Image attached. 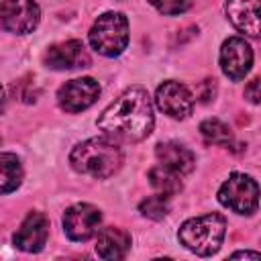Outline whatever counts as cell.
I'll list each match as a JSON object with an SVG mask.
<instances>
[{
	"label": "cell",
	"mask_w": 261,
	"mask_h": 261,
	"mask_svg": "<svg viewBox=\"0 0 261 261\" xmlns=\"http://www.w3.org/2000/svg\"><path fill=\"white\" fill-rule=\"evenodd\" d=\"M153 106L145 88L130 86L98 116V128L112 141L139 143L153 130Z\"/></svg>",
	"instance_id": "6da1fadb"
},
{
	"label": "cell",
	"mask_w": 261,
	"mask_h": 261,
	"mask_svg": "<svg viewBox=\"0 0 261 261\" xmlns=\"http://www.w3.org/2000/svg\"><path fill=\"white\" fill-rule=\"evenodd\" d=\"M69 163L77 173L106 179L122 165V151L110 137H92L73 147Z\"/></svg>",
	"instance_id": "7a4b0ae2"
},
{
	"label": "cell",
	"mask_w": 261,
	"mask_h": 261,
	"mask_svg": "<svg viewBox=\"0 0 261 261\" xmlns=\"http://www.w3.org/2000/svg\"><path fill=\"white\" fill-rule=\"evenodd\" d=\"M224 234H226V220L218 212H210V214H204V216L190 218L177 230L179 243L188 251H192L200 257L214 255L220 249V245L224 241Z\"/></svg>",
	"instance_id": "3957f363"
},
{
	"label": "cell",
	"mask_w": 261,
	"mask_h": 261,
	"mask_svg": "<svg viewBox=\"0 0 261 261\" xmlns=\"http://www.w3.org/2000/svg\"><path fill=\"white\" fill-rule=\"evenodd\" d=\"M88 41L104 57L120 55L128 45V18L122 12L100 14L88 33Z\"/></svg>",
	"instance_id": "277c9868"
},
{
	"label": "cell",
	"mask_w": 261,
	"mask_h": 261,
	"mask_svg": "<svg viewBox=\"0 0 261 261\" xmlns=\"http://www.w3.org/2000/svg\"><path fill=\"white\" fill-rule=\"evenodd\" d=\"M218 202L237 212V214H253L259 206V188L251 175L230 173L228 179L218 190Z\"/></svg>",
	"instance_id": "5b68a950"
},
{
	"label": "cell",
	"mask_w": 261,
	"mask_h": 261,
	"mask_svg": "<svg viewBox=\"0 0 261 261\" xmlns=\"http://www.w3.org/2000/svg\"><path fill=\"white\" fill-rule=\"evenodd\" d=\"M41 20L35 0H0V29L14 35H29Z\"/></svg>",
	"instance_id": "8992f818"
},
{
	"label": "cell",
	"mask_w": 261,
	"mask_h": 261,
	"mask_svg": "<svg viewBox=\"0 0 261 261\" xmlns=\"http://www.w3.org/2000/svg\"><path fill=\"white\" fill-rule=\"evenodd\" d=\"M100 222H102L100 210L96 206L88 204V202H80V204L69 206L63 212V218H61V224H63V230H65L67 239L75 241V243L90 241L98 232Z\"/></svg>",
	"instance_id": "52a82bcc"
},
{
	"label": "cell",
	"mask_w": 261,
	"mask_h": 261,
	"mask_svg": "<svg viewBox=\"0 0 261 261\" xmlns=\"http://www.w3.org/2000/svg\"><path fill=\"white\" fill-rule=\"evenodd\" d=\"M100 96V84L94 77H75L57 90V104L63 112L75 114L90 108Z\"/></svg>",
	"instance_id": "ba28073f"
},
{
	"label": "cell",
	"mask_w": 261,
	"mask_h": 261,
	"mask_svg": "<svg viewBox=\"0 0 261 261\" xmlns=\"http://www.w3.org/2000/svg\"><path fill=\"white\" fill-rule=\"evenodd\" d=\"M253 65V49L243 37H228L220 47V67L222 73L239 82L243 80Z\"/></svg>",
	"instance_id": "9c48e42d"
},
{
	"label": "cell",
	"mask_w": 261,
	"mask_h": 261,
	"mask_svg": "<svg viewBox=\"0 0 261 261\" xmlns=\"http://www.w3.org/2000/svg\"><path fill=\"white\" fill-rule=\"evenodd\" d=\"M155 104L163 114L181 120V118H188L192 114L194 96L188 90V86H184L179 82H173V80H167L157 88Z\"/></svg>",
	"instance_id": "30bf717a"
},
{
	"label": "cell",
	"mask_w": 261,
	"mask_h": 261,
	"mask_svg": "<svg viewBox=\"0 0 261 261\" xmlns=\"http://www.w3.org/2000/svg\"><path fill=\"white\" fill-rule=\"evenodd\" d=\"M43 63L49 69H55V71L77 69V67H88L90 65V55H88L82 41L69 39V41H63V43L51 45L43 53Z\"/></svg>",
	"instance_id": "8fae6325"
},
{
	"label": "cell",
	"mask_w": 261,
	"mask_h": 261,
	"mask_svg": "<svg viewBox=\"0 0 261 261\" xmlns=\"http://www.w3.org/2000/svg\"><path fill=\"white\" fill-rule=\"evenodd\" d=\"M49 237V220L43 212H29L22 220V224L18 226V230L12 237V243L16 249L24 251V253H39Z\"/></svg>",
	"instance_id": "7c38bea8"
},
{
	"label": "cell",
	"mask_w": 261,
	"mask_h": 261,
	"mask_svg": "<svg viewBox=\"0 0 261 261\" xmlns=\"http://www.w3.org/2000/svg\"><path fill=\"white\" fill-rule=\"evenodd\" d=\"M224 12L234 29L259 37V0H226Z\"/></svg>",
	"instance_id": "4fadbf2b"
},
{
	"label": "cell",
	"mask_w": 261,
	"mask_h": 261,
	"mask_svg": "<svg viewBox=\"0 0 261 261\" xmlns=\"http://www.w3.org/2000/svg\"><path fill=\"white\" fill-rule=\"evenodd\" d=\"M155 155L159 159V163L175 173H179L181 177L192 173L194 167H196V157L194 153L184 147L181 143H175V141H165V143H159L155 147Z\"/></svg>",
	"instance_id": "5bb4252c"
},
{
	"label": "cell",
	"mask_w": 261,
	"mask_h": 261,
	"mask_svg": "<svg viewBox=\"0 0 261 261\" xmlns=\"http://www.w3.org/2000/svg\"><path fill=\"white\" fill-rule=\"evenodd\" d=\"M130 249V234L120 226H106L98 232L96 255L100 259H124Z\"/></svg>",
	"instance_id": "9a60e30c"
},
{
	"label": "cell",
	"mask_w": 261,
	"mask_h": 261,
	"mask_svg": "<svg viewBox=\"0 0 261 261\" xmlns=\"http://www.w3.org/2000/svg\"><path fill=\"white\" fill-rule=\"evenodd\" d=\"M147 177H149L151 188H153L157 194L165 196V198H171V196L179 194L181 188H184L181 175L175 173V171H171V169H167V167H163V165L151 167L149 173H147Z\"/></svg>",
	"instance_id": "2e32d148"
},
{
	"label": "cell",
	"mask_w": 261,
	"mask_h": 261,
	"mask_svg": "<svg viewBox=\"0 0 261 261\" xmlns=\"http://www.w3.org/2000/svg\"><path fill=\"white\" fill-rule=\"evenodd\" d=\"M22 184V165L14 153H0V196L14 192Z\"/></svg>",
	"instance_id": "e0dca14e"
},
{
	"label": "cell",
	"mask_w": 261,
	"mask_h": 261,
	"mask_svg": "<svg viewBox=\"0 0 261 261\" xmlns=\"http://www.w3.org/2000/svg\"><path fill=\"white\" fill-rule=\"evenodd\" d=\"M200 135H202L204 141L210 143V145L226 147V145L232 143V133H230V128H228L222 120H218V118H208V120H204V122L200 124Z\"/></svg>",
	"instance_id": "ac0fdd59"
},
{
	"label": "cell",
	"mask_w": 261,
	"mask_h": 261,
	"mask_svg": "<svg viewBox=\"0 0 261 261\" xmlns=\"http://www.w3.org/2000/svg\"><path fill=\"white\" fill-rule=\"evenodd\" d=\"M169 206H167V198L157 194V196H149L139 204V212L151 220H161L167 214Z\"/></svg>",
	"instance_id": "d6986e66"
},
{
	"label": "cell",
	"mask_w": 261,
	"mask_h": 261,
	"mask_svg": "<svg viewBox=\"0 0 261 261\" xmlns=\"http://www.w3.org/2000/svg\"><path fill=\"white\" fill-rule=\"evenodd\" d=\"M149 4L155 6L161 14L175 16V14L186 12L192 6V0H149Z\"/></svg>",
	"instance_id": "ffe728a7"
},
{
	"label": "cell",
	"mask_w": 261,
	"mask_h": 261,
	"mask_svg": "<svg viewBox=\"0 0 261 261\" xmlns=\"http://www.w3.org/2000/svg\"><path fill=\"white\" fill-rule=\"evenodd\" d=\"M245 98L249 100V102H253V104H259V77H253L251 82H249V86L245 88Z\"/></svg>",
	"instance_id": "44dd1931"
},
{
	"label": "cell",
	"mask_w": 261,
	"mask_h": 261,
	"mask_svg": "<svg viewBox=\"0 0 261 261\" xmlns=\"http://www.w3.org/2000/svg\"><path fill=\"white\" fill-rule=\"evenodd\" d=\"M230 257H251V259H259V253H257V251H237V253H232Z\"/></svg>",
	"instance_id": "7402d4cb"
},
{
	"label": "cell",
	"mask_w": 261,
	"mask_h": 261,
	"mask_svg": "<svg viewBox=\"0 0 261 261\" xmlns=\"http://www.w3.org/2000/svg\"><path fill=\"white\" fill-rule=\"evenodd\" d=\"M4 100H6V98H4V88H2V84H0V112L4 110Z\"/></svg>",
	"instance_id": "603a6c76"
}]
</instances>
